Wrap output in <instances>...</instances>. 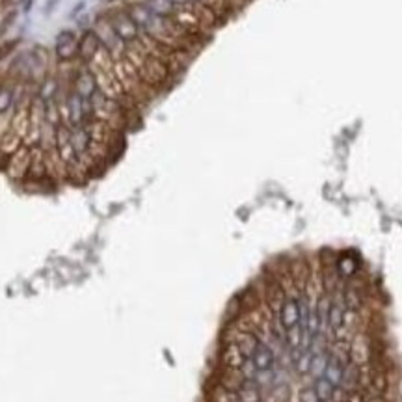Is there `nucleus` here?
Instances as JSON below:
<instances>
[{"mask_svg": "<svg viewBox=\"0 0 402 402\" xmlns=\"http://www.w3.org/2000/svg\"><path fill=\"white\" fill-rule=\"evenodd\" d=\"M24 146V141H22V138L19 134H15V132L8 131L2 138H0V151L4 153V155H13V153L17 151V149H21V147Z\"/></svg>", "mask_w": 402, "mask_h": 402, "instance_id": "0eeeda50", "label": "nucleus"}, {"mask_svg": "<svg viewBox=\"0 0 402 402\" xmlns=\"http://www.w3.org/2000/svg\"><path fill=\"white\" fill-rule=\"evenodd\" d=\"M101 47H103V45L99 41L97 34L93 32V28L86 30L84 36H82V39H78V60H80L82 64L93 62V58H95V54L99 52Z\"/></svg>", "mask_w": 402, "mask_h": 402, "instance_id": "39448f33", "label": "nucleus"}, {"mask_svg": "<svg viewBox=\"0 0 402 402\" xmlns=\"http://www.w3.org/2000/svg\"><path fill=\"white\" fill-rule=\"evenodd\" d=\"M71 143L75 147L76 155L88 151V146H90V134L84 129V125H76L71 127Z\"/></svg>", "mask_w": 402, "mask_h": 402, "instance_id": "423d86ee", "label": "nucleus"}, {"mask_svg": "<svg viewBox=\"0 0 402 402\" xmlns=\"http://www.w3.org/2000/svg\"><path fill=\"white\" fill-rule=\"evenodd\" d=\"M58 2H60V0H49V2H47V6H45V11H47V13H50V11L54 10V6H58Z\"/></svg>", "mask_w": 402, "mask_h": 402, "instance_id": "9b49d317", "label": "nucleus"}, {"mask_svg": "<svg viewBox=\"0 0 402 402\" xmlns=\"http://www.w3.org/2000/svg\"><path fill=\"white\" fill-rule=\"evenodd\" d=\"M76 22H78V26L80 28H84V30H90V15H88L86 11L82 13L78 19H76Z\"/></svg>", "mask_w": 402, "mask_h": 402, "instance_id": "9d476101", "label": "nucleus"}, {"mask_svg": "<svg viewBox=\"0 0 402 402\" xmlns=\"http://www.w3.org/2000/svg\"><path fill=\"white\" fill-rule=\"evenodd\" d=\"M66 108H67V125L69 127L84 125V97L78 95L75 90L67 92Z\"/></svg>", "mask_w": 402, "mask_h": 402, "instance_id": "20e7f679", "label": "nucleus"}, {"mask_svg": "<svg viewBox=\"0 0 402 402\" xmlns=\"http://www.w3.org/2000/svg\"><path fill=\"white\" fill-rule=\"evenodd\" d=\"M84 11H86V0H80V2H78V4H76L73 10H71L69 19H75V21H76V19H78V17L84 13Z\"/></svg>", "mask_w": 402, "mask_h": 402, "instance_id": "1a4fd4ad", "label": "nucleus"}, {"mask_svg": "<svg viewBox=\"0 0 402 402\" xmlns=\"http://www.w3.org/2000/svg\"><path fill=\"white\" fill-rule=\"evenodd\" d=\"M71 90H75L84 99H90L93 93L97 92V80H95V76H93V73L86 64L78 66V69L75 71L73 80H71Z\"/></svg>", "mask_w": 402, "mask_h": 402, "instance_id": "7ed1b4c3", "label": "nucleus"}, {"mask_svg": "<svg viewBox=\"0 0 402 402\" xmlns=\"http://www.w3.org/2000/svg\"><path fill=\"white\" fill-rule=\"evenodd\" d=\"M30 160H32V151L28 146H22L21 149H17L13 155H10L8 160V175L13 181H22L26 179L28 169H30Z\"/></svg>", "mask_w": 402, "mask_h": 402, "instance_id": "f03ea898", "label": "nucleus"}, {"mask_svg": "<svg viewBox=\"0 0 402 402\" xmlns=\"http://www.w3.org/2000/svg\"><path fill=\"white\" fill-rule=\"evenodd\" d=\"M54 56L60 64H71L78 60V39L73 30H62L56 34Z\"/></svg>", "mask_w": 402, "mask_h": 402, "instance_id": "f257e3e1", "label": "nucleus"}, {"mask_svg": "<svg viewBox=\"0 0 402 402\" xmlns=\"http://www.w3.org/2000/svg\"><path fill=\"white\" fill-rule=\"evenodd\" d=\"M11 101H13V92L10 88H0V114H4L10 108Z\"/></svg>", "mask_w": 402, "mask_h": 402, "instance_id": "6e6552de", "label": "nucleus"}]
</instances>
